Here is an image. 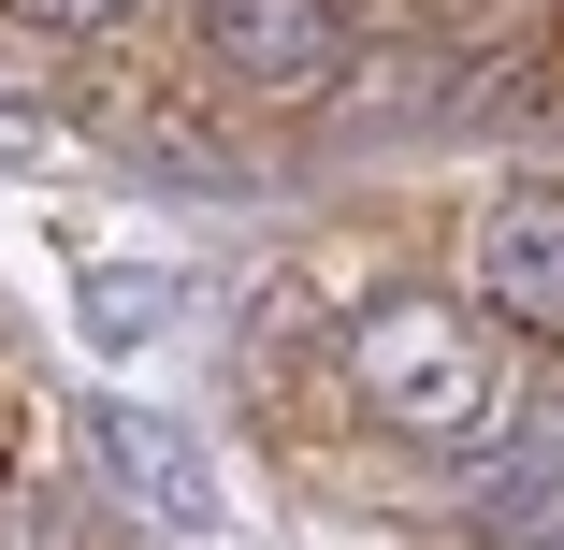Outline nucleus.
Instances as JSON below:
<instances>
[{"mask_svg":"<svg viewBox=\"0 0 564 550\" xmlns=\"http://www.w3.org/2000/svg\"><path fill=\"white\" fill-rule=\"evenodd\" d=\"M348 391H362L377 434L448 450V464L507 420V363H492V334H478L448 290H377V304L348 319Z\"/></svg>","mask_w":564,"mask_h":550,"instance_id":"f257e3e1","label":"nucleus"},{"mask_svg":"<svg viewBox=\"0 0 564 550\" xmlns=\"http://www.w3.org/2000/svg\"><path fill=\"white\" fill-rule=\"evenodd\" d=\"M448 507H464V536H492V550L564 536V391H507V420L464 450Z\"/></svg>","mask_w":564,"mask_h":550,"instance_id":"f03ea898","label":"nucleus"},{"mask_svg":"<svg viewBox=\"0 0 564 550\" xmlns=\"http://www.w3.org/2000/svg\"><path fill=\"white\" fill-rule=\"evenodd\" d=\"M535 550H564V536H535Z\"/></svg>","mask_w":564,"mask_h":550,"instance_id":"1a4fd4ad","label":"nucleus"},{"mask_svg":"<svg viewBox=\"0 0 564 550\" xmlns=\"http://www.w3.org/2000/svg\"><path fill=\"white\" fill-rule=\"evenodd\" d=\"M348 58V0H203V73L247 101H304Z\"/></svg>","mask_w":564,"mask_h":550,"instance_id":"7ed1b4c3","label":"nucleus"},{"mask_svg":"<svg viewBox=\"0 0 564 550\" xmlns=\"http://www.w3.org/2000/svg\"><path fill=\"white\" fill-rule=\"evenodd\" d=\"M87 450H101V478H117L131 521H160V536H203L217 521V464H203L188 420H160L131 391H87Z\"/></svg>","mask_w":564,"mask_h":550,"instance_id":"20e7f679","label":"nucleus"},{"mask_svg":"<svg viewBox=\"0 0 564 550\" xmlns=\"http://www.w3.org/2000/svg\"><path fill=\"white\" fill-rule=\"evenodd\" d=\"M478 319L564 348V188H550V174L492 188V217H478Z\"/></svg>","mask_w":564,"mask_h":550,"instance_id":"39448f33","label":"nucleus"},{"mask_svg":"<svg viewBox=\"0 0 564 550\" xmlns=\"http://www.w3.org/2000/svg\"><path fill=\"white\" fill-rule=\"evenodd\" d=\"M0 145H15V160H58V131H44V117H15V101H0Z\"/></svg>","mask_w":564,"mask_h":550,"instance_id":"6e6552de","label":"nucleus"},{"mask_svg":"<svg viewBox=\"0 0 564 550\" xmlns=\"http://www.w3.org/2000/svg\"><path fill=\"white\" fill-rule=\"evenodd\" d=\"M0 15H15L30 44H87V30H117L131 0H0Z\"/></svg>","mask_w":564,"mask_h":550,"instance_id":"0eeeda50","label":"nucleus"},{"mask_svg":"<svg viewBox=\"0 0 564 550\" xmlns=\"http://www.w3.org/2000/svg\"><path fill=\"white\" fill-rule=\"evenodd\" d=\"M73 319H87V348H145L160 319H174V276H160V261H101Z\"/></svg>","mask_w":564,"mask_h":550,"instance_id":"423d86ee","label":"nucleus"}]
</instances>
